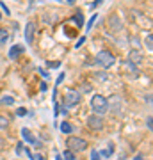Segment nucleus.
I'll return each instance as SVG.
<instances>
[{"label": "nucleus", "mask_w": 153, "mask_h": 160, "mask_svg": "<svg viewBox=\"0 0 153 160\" xmlns=\"http://www.w3.org/2000/svg\"><path fill=\"white\" fill-rule=\"evenodd\" d=\"M46 66H48V68H59L61 62H59V61H50V62H46Z\"/></svg>", "instance_id": "nucleus-20"}, {"label": "nucleus", "mask_w": 153, "mask_h": 160, "mask_svg": "<svg viewBox=\"0 0 153 160\" xmlns=\"http://www.w3.org/2000/svg\"><path fill=\"white\" fill-rule=\"evenodd\" d=\"M134 160H144V158H142V155H137V157H134Z\"/></svg>", "instance_id": "nucleus-30"}, {"label": "nucleus", "mask_w": 153, "mask_h": 160, "mask_svg": "<svg viewBox=\"0 0 153 160\" xmlns=\"http://www.w3.org/2000/svg\"><path fill=\"white\" fill-rule=\"evenodd\" d=\"M103 0H94V2H93V4H91V7H96V6H100V4H102Z\"/></svg>", "instance_id": "nucleus-28"}, {"label": "nucleus", "mask_w": 153, "mask_h": 160, "mask_svg": "<svg viewBox=\"0 0 153 160\" xmlns=\"http://www.w3.org/2000/svg\"><path fill=\"white\" fill-rule=\"evenodd\" d=\"M79 102H80V92L75 91V89H69L66 92V96H64V105L66 107H75Z\"/></svg>", "instance_id": "nucleus-4"}, {"label": "nucleus", "mask_w": 153, "mask_h": 160, "mask_svg": "<svg viewBox=\"0 0 153 160\" xmlns=\"http://www.w3.org/2000/svg\"><path fill=\"white\" fill-rule=\"evenodd\" d=\"M9 39V32L6 29H0V43H6Z\"/></svg>", "instance_id": "nucleus-13"}, {"label": "nucleus", "mask_w": 153, "mask_h": 160, "mask_svg": "<svg viewBox=\"0 0 153 160\" xmlns=\"http://www.w3.org/2000/svg\"><path fill=\"white\" fill-rule=\"evenodd\" d=\"M84 41H85V38H80V39L77 41V45H75V48H80V46L84 45Z\"/></svg>", "instance_id": "nucleus-25"}, {"label": "nucleus", "mask_w": 153, "mask_h": 160, "mask_svg": "<svg viewBox=\"0 0 153 160\" xmlns=\"http://www.w3.org/2000/svg\"><path fill=\"white\" fill-rule=\"evenodd\" d=\"M7 126H9V119L4 118V116H0V130H4V128H7Z\"/></svg>", "instance_id": "nucleus-15"}, {"label": "nucleus", "mask_w": 153, "mask_h": 160, "mask_svg": "<svg viewBox=\"0 0 153 160\" xmlns=\"http://www.w3.org/2000/svg\"><path fill=\"white\" fill-rule=\"evenodd\" d=\"M94 62H96L98 66H102L103 69H107V68H110V66L116 62V57H114V55H112L109 50H102V52L96 55Z\"/></svg>", "instance_id": "nucleus-2"}, {"label": "nucleus", "mask_w": 153, "mask_h": 160, "mask_svg": "<svg viewBox=\"0 0 153 160\" xmlns=\"http://www.w3.org/2000/svg\"><path fill=\"white\" fill-rule=\"evenodd\" d=\"M110 102H112V110H116V112H118V109H119V100H118V96H112V98H110Z\"/></svg>", "instance_id": "nucleus-17"}, {"label": "nucleus", "mask_w": 153, "mask_h": 160, "mask_svg": "<svg viewBox=\"0 0 153 160\" xmlns=\"http://www.w3.org/2000/svg\"><path fill=\"white\" fill-rule=\"evenodd\" d=\"M87 126H89L91 130H102L103 128V118L98 114H93L87 118Z\"/></svg>", "instance_id": "nucleus-5"}, {"label": "nucleus", "mask_w": 153, "mask_h": 160, "mask_svg": "<svg viewBox=\"0 0 153 160\" xmlns=\"http://www.w3.org/2000/svg\"><path fill=\"white\" fill-rule=\"evenodd\" d=\"M13 103H14V98L11 96H4L0 100V105H13Z\"/></svg>", "instance_id": "nucleus-14"}, {"label": "nucleus", "mask_w": 153, "mask_h": 160, "mask_svg": "<svg viewBox=\"0 0 153 160\" xmlns=\"http://www.w3.org/2000/svg\"><path fill=\"white\" fill-rule=\"evenodd\" d=\"M66 2H68V4H75V0H66Z\"/></svg>", "instance_id": "nucleus-31"}, {"label": "nucleus", "mask_w": 153, "mask_h": 160, "mask_svg": "<svg viewBox=\"0 0 153 160\" xmlns=\"http://www.w3.org/2000/svg\"><path fill=\"white\" fill-rule=\"evenodd\" d=\"M73 20L77 22V25H79V27H82V25H84V16H82V12H80V11H77V14L73 16Z\"/></svg>", "instance_id": "nucleus-12"}, {"label": "nucleus", "mask_w": 153, "mask_h": 160, "mask_svg": "<svg viewBox=\"0 0 153 160\" xmlns=\"http://www.w3.org/2000/svg\"><path fill=\"white\" fill-rule=\"evenodd\" d=\"M66 144H68V149L71 153H79V151L87 149V141H84L82 137H69Z\"/></svg>", "instance_id": "nucleus-3"}, {"label": "nucleus", "mask_w": 153, "mask_h": 160, "mask_svg": "<svg viewBox=\"0 0 153 160\" xmlns=\"http://www.w3.org/2000/svg\"><path fill=\"white\" fill-rule=\"evenodd\" d=\"M23 50H25V48H23L22 45L11 46V50H9V59H13V61H14V59H18V57H20V55L23 53Z\"/></svg>", "instance_id": "nucleus-7"}, {"label": "nucleus", "mask_w": 153, "mask_h": 160, "mask_svg": "<svg viewBox=\"0 0 153 160\" xmlns=\"http://www.w3.org/2000/svg\"><path fill=\"white\" fill-rule=\"evenodd\" d=\"M0 7H2V11H4V14H11V12H9V7H7L6 4H4V2H0Z\"/></svg>", "instance_id": "nucleus-22"}, {"label": "nucleus", "mask_w": 153, "mask_h": 160, "mask_svg": "<svg viewBox=\"0 0 153 160\" xmlns=\"http://www.w3.org/2000/svg\"><path fill=\"white\" fill-rule=\"evenodd\" d=\"M22 137L25 139V142L28 144H36V137L30 133V130L28 128H22Z\"/></svg>", "instance_id": "nucleus-9"}, {"label": "nucleus", "mask_w": 153, "mask_h": 160, "mask_svg": "<svg viewBox=\"0 0 153 160\" xmlns=\"http://www.w3.org/2000/svg\"><path fill=\"white\" fill-rule=\"evenodd\" d=\"M151 39H153V38H151V34H148V36H146V41H144V43H146L148 52H151V50H153V43H151Z\"/></svg>", "instance_id": "nucleus-16"}, {"label": "nucleus", "mask_w": 153, "mask_h": 160, "mask_svg": "<svg viewBox=\"0 0 153 160\" xmlns=\"http://www.w3.org/2000/svg\"><path fill=\"white\" fill-rule=\"evenodd\" d=\"M109 27H110V30L121 29V20L118 18V14H110V18H109Z\"/></svg>", "instance_id": "nucleus-8"}, {"label": "nucleus", "mask_w": 153, "mask_h": 160, "mask_svg": "<svg viewBox=\"0 0 153 160\" xmlns=\"http://www.w3.org/2000/svg\"><path fill=\"white\" fill-rule=\"evenodd\" d=\"M94 22H96V14H94V16H93V18H91V20H89V23H87V27H85V29L89 30L91 27H93V23H94Z\"/></svg>", "instance_id": "nucleus-23"}, {"label": "nucleus", "mask_w": 153, "mask_h": 160, "mask_svg": "<svg viewBox=\"0 0 153 160\" xmlns=\"http://www.w3.org/2000/svg\"><path fill=\"white\" fill-rule=\"evenodd\" d=\"M34 34H36V23L34 22H28L27 27H25V41L28 45H32L34 41Z\"/></svg>", "instance_id": "nucleus-6"}, {"label": "nucleus", "mask_w": 153, "mask_h": 160, "mask_svg": "<svg viewBox=\"0 0 153 160\" xmlns=\"http://www.w3.org/2000/svg\"><path fill=\"white\" fill-rule=\"evenodd\" d=\"M63 155H64V158H66V160H75V153H71L69 149H66Z\"/></svg>", "instance_id": "nucleus-19"}, {"label": "nucleus", "mask_w": 153, "mask_h": 160, "mask_svg": "<svg viewBox=\"0 0 153 160\" xmlns=\"http://www.w3.org/2000/svg\"><path fill=\"white\" fill-rule=\"evenodd\" d=\"M59 128H61V132H64V133H71V132H73V126L69 125L68 121H63Z\"/></svg>", "instance_id": "nucleus-10"}, {"label": "nucleus", "mask_w": 153, "mask_h": 160, "mask_svg": "<svg viewBox=\"0 0 153 160\" xmlns=\"http://www.w3.org/2000/svg\"><path fill=\"white\" fill-rule=\"evenodd\" d=\"M146 125H148V130H151V128H153V119H151V116H148V119H146Z\"/></svg>", "instance_id": "nucleus-24"}, {"label": "nucleus", "mask_w": 153, "mask_h": 160, "mask_svg": "<svg viewBox=\"0 0 153 160\" xmlns=\"http://www.w3.org/2000/svg\"><path fill=\"white\" fill-rule=\"evenodd\" d=\"M41 75H43V77H46V80H48V77H50V75H48V73L45 71V69H41Z\"/></svg>", "instance_id": "nucleus-29"}, {"label": "nucleus", "mask_w": 153, "mask_h": 160, "mask_svg": "<svg viewBox=\"0 0 153 160\" xmlns=\"http://www.w3.org/2000/svg\"><path fill=\"white\" fill-rule=\"evenodd\" d=\"M96 78H100V80H107V75H105V73H96Z\"/></svg>", "instance_id": "nucleus-26"}, {"label": "nucleus", "mask_w": 153, "mask_h": 160, "mask_svg": "<svg viewBox=\"0 0 153 160\" xmlns=\"http://www.w3.org/2000/svg\"><path fill=\"white\" fill-rule=\"evenodd\" d=\"M16 114L20 116V118H23V116H27V109H23V107H20V109L16 110Z\"/></svg>", "instance_id": "nucleus-21"}, {"label": "nucleus", "mask_w": 153, "mask_h": 160, "mask_svg": "<svg viewBox=\"0 0 153 160\" xmlns=\"http://www.w3.org/2000/svg\"><path fill=\"white\" fill-rule=\"evenodd\" d=\"M91 109L94 110L98 116L105 114L109 110V100L105 96H102V94H94L93 100H91Z\"/></svg>", "instance_id": "nucleus-1"}, {"label": "nucleus", "mask_w": 153, "mask_h": 160, "mask_svg": "<svg viewBox=\"0 0 153 160\" xmlns=\"http://www.w3.org/2000/svg\"><path fill=\"white\" fill-rule=\"evenodd\" d=\"M91 160H102V155L98 153L96 149H93L91 151Z\"/></svg>", "instance_id": "nucleus-18"}, {"label": "nucleus", "mask_w": 153, "mask_h": 160, "mask_svg": "<svg viewBox=\"0 0 153 160\" xmlns=\"http://www.w3.org/2000/svg\"><path fill=\"white\" fill-rule=\"evenodd\" d=\"M128 59H130V61H134V62H141V53H139V52H130V53H128Z\"/></svg>", "instance_id": "nucleus-11"}, {"label": "nucleus", "mask_w": 153, "mask_h": 160, "mask_svg": "<svg viewBox=\"0 0 153 160\" xmlns=\"http://www.w3.org/2000/svg\"><path fill=\"white\" fill-rule=\"evenodd\" d=\"M63 80H64V73H61V75H59V77H57V86H59V84H61Z\"/></svg>", "instance_id": "nucleus-27"}]
</instances>
